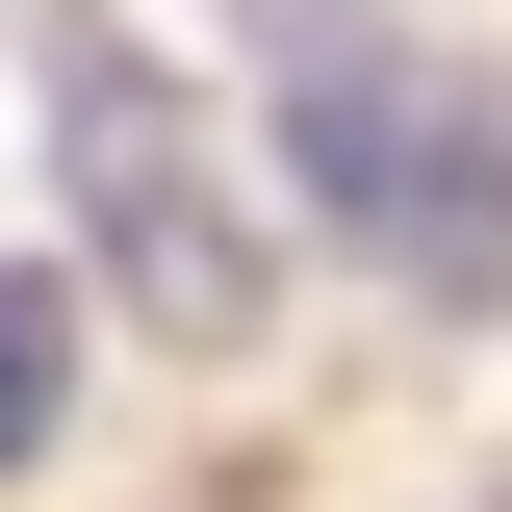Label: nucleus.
Instances as JSON below:
<instances>
[{"label": "nucleus", "instance_id": "obj_1", "mask_svg": "<svg viewBox=\"0 0 512 512\" xmlns=\"http://www.w3.org/2000/svg\"><path fill=\"white\" fill-rule=\"evenodd\" d=\"M256 77H282V180L333 205L359 282L512 308V103L436 52V26H384V0H256Z\"/></svg>", "mask_w": 512, "mask_h": 512}, {"label": "nucleus", "instance_id": "obj_2", "mask_svg": "<svg viewBox=\"0 0 512 512\" xmlns=\"http://www.w3.org/2000/svg\"><path fill=\"white\" fill-rule=\"evenodd\" d=\"M52 154H77V231H103V282H128L154 333H205V359H231V333L282 308V231H256V180L205 154V103L128 52L103 0H52Z\"/></svg>", "mask_w": 512, "mask_h": 512}, {"label": "nucleus", "instance_id": "obj_3", "mask_svg": "<svg viewBox=\"0 0 512 512\" xmlns=\"http://www.w3.org/2000/svg\"><path fill=\"white\" fill-rule=\"evenodd\" d=\"M52 410H77V282H26V256H0V487L52 461Z\"/></svg>", "mask_w": 512, "mask_h": 512}]
</instances>
